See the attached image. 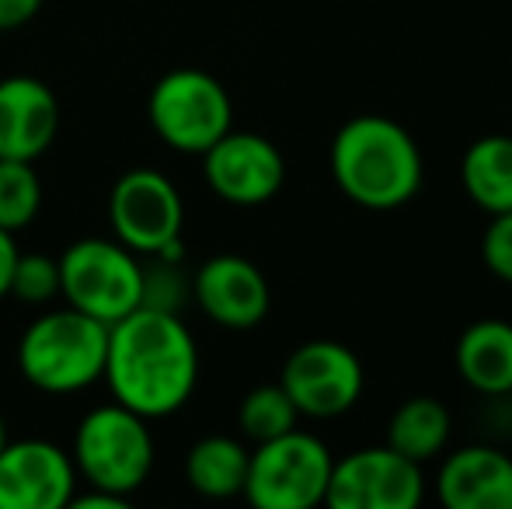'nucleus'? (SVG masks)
<instances>
[{"mask_svg": "<svg viewBox=\"0 0 512 509\" xmlns=\"http://www.w3.org/2000/svg\"><path fill=\"white\" fill-rule=\"evenodd\" d=\"M279 384L290 394L300 415H307V419H338L363 398L366 370L345 342L314 339L286 356Z\"/></svg>", "mask_w": 512, "mask_h": 509, "instance_id": "1a4fd4ad", "label": "nucleus"}, {"mask_svg": "<svg viewBox=\"0 0 512 509\" xmlns=\"http://www.w3.org/2000/svg\"><path fill=\"white\" fill-rule=\"evenodd\" d=\"M446 509H512V457L488 443L453 450L436 478Z\"/></svg>", "mask_w": 512, "mask_h": 509, "instance_id": "2eb2a0df", "label": "nucleus"}, {"mask_svg": "<svg viewBox=\"0 0 512 509\" xmlns=\"http://www.w3.org/2000/svg\"><path fill=\"white\" fill-rule=\"evenodd\" d=\"M453 367L471 391L506 398L512 391V325L502 318H481L467 325L453 349Z\"/></svg>", "mask_w": 512, "mask_h": 509, "instance_id": "dca6fc26", "label": "nucleus"}, {"mask_svg": "<svg viewBox=\"0 0 512 509\" xmlns=\"http://www.w3.org/2000/svg\"><path fill=\"white\" fill-rule=\"evenodd\" d=\"M450 429L453 422L443 401L429 398V394H415L394 408L391 422H387V447L418 464H429L446 450Z\"/></svg>", "mask_w": 512, "mask_h": 509, "instance_id": "a211bd4d", "label": "nucleus"}, {"mask_svg": "<svg viewBox=\"0 0 512 509\" xmlns=\"http://www.w3.org/2000/svg\"><path fill=\"white\" fill-rule=\"evenodd\" d=\"M331 178L363 210H401L422 189V150L398 119L356 116L331 140Z\"/></svg>", "mask_w": 512, "mask_h": 509, "instance_id": "f03ea898", "label": "nucleus"}, {"mask_svg": "<svg viewBox=\"0 0 512 509\" xmlns=\"http://www.w3.org/2000/svg\"><path fill=\"white\" fill-rule=\"evenodd\" d=\"M60 293L67 307L115 325L143 304L140 255L115 238L74 241L60 255Z\"/></svg>", "mask_w": 512, "mask_h": 509, "instance_id": "423d86ee", "label": "nucleus"}, {"mask_svg": "<svg viewBox=\"0 0 512 509\" xmlns=\"http://www.w3.org/2000/svg\"><path fill=\"white\" fill-rule=\"evenodd\" d=\"M18 262V245H14V234L0 227V300L11 297V272Z\"/></svg>", "mask_w": 512, "mask_h": 509, "instance_id": "393cba45", "label": "nucleus"}, {"mask_svg": "<svg viewBox=\"0 0 512 509\" xmlns=\"http://www.w3.org/2000/svg\"><path fill=\"white\" fill-rule=\"evenodd\" d=\"M108 224L119 245L136 255L175 262L182 252L185 206L175 182L157 168H133L108 192Z\"/></svg>", "mask_w": 512, "mask_h": 509, "instance_id": "0eeeda50", "label": "nucleus"}, {"mask_svg": "<svg viewBox=\"0 0 512 509\" xmlns=\"http://www.w3.org/2000/svg\"><path fill=\"white\" fill-rule=\"evenodd\" d=\"M460 182L471 203L481 213L495 217V213L512 210V133H492L481 136L467 147L464 161H460Z\"/></svg>", "mask_w": 512, "mask_h": 509, "instance_id": "f3484780", "label": "nucleus"}, {"mask_svg": "<svg viewBox=\"0 0 512 509\" xmlns=\"http://www.w3.org/2000/svg\"><path fill=\"white\" fill-rule=\"evenodd\" d=\"M11 297L25 300V304H49L53 297H60V258L18 252L11 272Z\"/></svg>", "mask_w": 512, "mask_h": 509, "instance_id": "4be33fe9", "label": "nucleus"}, {"mask_svg": "<svg viewBox=\"0 0 512 509\" xmlns=\"http://www.w3.org/2000/svg\"><path fill=\"white\" fill-rule=\"evenodd\" d=\"M206 182L230 206H262L283 189L286 161L279 147L262 133L227 129L209 150H203Z\"/></svg>", "mask_w": 512, "mask_h": 509, "instance_id": "9b49d317", "label": "nucleus"}, {"mask_svg": "<svg viewBox=\"0 0 512 509\" xmlns=\"http://www.w3.org/2000/svg\"><path fill=\"white\" fill-rule=\"evenodd\" d=\"M251 450L234 436H203L185 457V482L206 499H234L244 492Z\"/></svg>", "mask_w": 512, "mask_h": 509, "instance_id": "6ab92c4d", "label": "nucleus"}, {"mask_svg": "<svg viewBox=\"0 0 512 509\" xmlns=\"http://www.w3.org/2000/svg\"><path fill=\"white\" fill-rule=\"evenodd\" d=\"M150 126L178 154H203L234 129V105L213 74L182 67L164 74L150 91Z\"/></svg>", "mask_w": 512, "mask_h": 509, "instance_id": "6e6552de", "label": "nucleus"}, {"mask_svg": "<svg viewBox=\"0 0 512 509\" xmlns=\"http://www.w3.org/2000/svg\"><path fill=\"white\" fill-rule=\"evenodd\" d=\"M425 499L422 464L394 447H363L335 461L324 506L331 509H418Z\"/></svg>", "mask_w": 512, "mask_h": 509, "instance_id": "9d476101", "label": "nucleus"}, {"mask_svg": "<svg viewBox=\"0 0 512 509\" xmlns=\"http://www.w3.org/2000/svg\"><path fill=\"white\" fill-rule=\"evenodd\" d=\"M42 11V0H0V32L28 25Z\"/></svg>", "mask_w": 512, "mask_h": 509, "instance_id": "b1692460", "label": "nucleus"}, {"mask_svg": "<svg viewBox=\"0 0 512 509\" xmlns=\"http://www.w3.org/2000/svg\"><path fill=\"white\" fill-rule=\"evenodd\" d=\"M506 398H509V408H512V391H509V394H506Z\"/></svg>", "mask_w": 512, "mask_h": 509, "instance_id": "cd10ccee", "label": "nucleus"}, {"mask_svg": "<svg viewBox=\"0 0 512 509\" xmlns=\"http://www.w3.org/2000/svg\"><path fill=\"white\" fill-rule=\"evenodd\" d=\"M331 468L335 457L321 436L290 429L255 443L241 496L258 509H314L328 496Z\"/></svg>", "mask_w": 512, "mask_h": 509, "instance_id": "39448f33", "label": "nucleus"}, {"mask_svg": "<svg viewBox=\"0 0 512 509\" xmlns=\"http://www.w3.org/2000/svg\"><path fill=\"white\" fill-rule=\"evenodd\" d=\"M60 133V102L39 77L14 74L0 81V157L39 161Z\"/></svg>", "mask_w": 512, "mask_h": 509, "instance_id": "4468645a", "label": "nucleus"}, {"mask_svg": "<svg viewBox=\"0 0 512 509\" xmlns=\"http://www.w3.org/2000/svg\"><path fill=\"white\" fill-rule=\"evenodd\" d=\"M192 297L213 325L230 332H248L262 325L272 307L269 279L244 255L206 258L192 279Z\"/></svg>", "mask_w": 512, "mask_h": 509, "instance_id": "ddd939ff", "label": "nucleus"}, {"mask_svg": "<svg viewBox=\"0 0 512 509\" xmlns=\"http://www.w3.org/2000/svg\"><path fill=\"white\" fill-rule=\"evenodd\" d=\"M481 262L502 283H512V210L495 213L481 238Z\"/></svg>", "mask_w": 512, "mask_h": 509, "instance_id": "5701e85b", "label": "nucleus"}, {"mask_svg": "<svg viewBox=\"0 0 512 509\" xmlns=\"http://www.w3.org/2000/svg\"><path fill=\"white\" fill-rule=\"evenodd\" d=\"M7 440H11V436H7V422H4V415H0V447H4Z\"/></svg>", "mask_w": 512, "mask_h": 509, "instance_id": "bb28decb", "label": "nucleus"}, {"mask_svg": "<svg viewBox=\"0 0 512 509\" xmlns=\"http://www.w3.org/2000/svg\"><path fill=\"white\" fill-rule=\"evenodd\" d=\"M77 492L74 457L49 440L0 447V509H67Z\"/></svg>", "mask_w": 512, "mask_h": 509, "instance_id": "f8f14e48", "label": "nucleus"}, {"mask_svg": "<svg viewBox=\"0 0 512 509\" xmlns=\"http://www.w3.org/2000/svg\"><path fill=\"white\" fill-rule=\"evenodd\" d=\"M70 506H74V509H126L129 499L112 496V492H102V489H91L88 496H77V492H74Z\"/></svg>", "mask_w": 512, "mask_h": 509, "instance_id": "a878e982", "label": "nucleus"}, {"mask_svg": "<svg viewBox=\"0 0 512 509\" xmlns=\"http://www.w3.org/2000/svg\"><path fill=\"white\" fill-rule=\"evenodd\" d=\"M119 405L143 419H164L192 398L199 384V349L178 311L140 304L108 325L105 374Z\"/></svg>", "mask_w": 512, "mask_h": 509, "instance_id": "f257e3e1", "label": "nucleus"}, {"mask_svg": "<svg viewBox=\"0 0 512 509\" xmlns=\"http://www.w3.org/2000/svg\"><path fill=\"white\" fill-rule=\"evenodd\" d=\"M108 325L74 307L49 311L21 332L18 370L46 394H74L105 374Z\"/></svg>", "mask_w": 512, "mask_h": 509, "instance_id": "7ed1b4c3", "label": "nucleus"}, {"mask_svg": "<svg viewBox=\"0 0 512 509\" xmlns=\"http://www.w3.org/2000/svg\"><path fill=\"white\" fill-rule=\"evenodd\" d=\"M42 210V182L32 161H7L0 157V227L21 231Z\"/></svg>", "mask_w": 512, "mask_h": 509, "instance_id": "412c9836", "label": "nucleus"}, {"mask_svg": "<svg viewBox=\"0 0 512 509\" xmlns=\"http://www.w3.org/2000/svg\"><path fill=\"white\" fill-rule=\"evenodd\" d=\"M70 457L77 478H84L91 489L133 499V492L143 489L154 468V436L143 415L112 401L84 415Z\"/></svg>", "mask_w": 512, "mask_h": 509, "instance_id": "20e7f679", "label": "nucleus"}, {"mask_svg": "<svg viewBox=\"0 0 512 509\" xmlns=\"http://www.w3.org/2000/svg\"><path fill=\"white\" fill-rule=\"evenodd\" d=\"M297 419H300V412L290 401V394L283 391V384L251 387L241 398V408H237V426L255 443L290 433V429H297Z\"/></svg>", "mask_w": 512, "mask_h": 509, "instance_id": "aec40b11", "label": "nucleus"}]
</instances>
